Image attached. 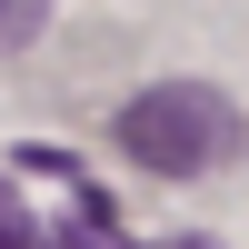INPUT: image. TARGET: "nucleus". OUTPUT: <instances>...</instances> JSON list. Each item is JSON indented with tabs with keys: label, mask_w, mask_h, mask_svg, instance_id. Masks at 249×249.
I'll return each instance as SVG.
<instances>
[{
	"label": "nucleus",
	"mask_w": 249,
	"mask_h": 249,
	"mask_svg": "<svg viewBox=\"0 0 249 249\" xmlns=\"http://www.w3.org/2000/svg\"><path fill=\"white\" fill-rule=\"evenodd\" d=\"M110 140H120V160L150 170V179H199V170H219V160H239L249 120H239V100L210 90V80H160V90H140L130 110L110 120Z\"/></svg>",
	"instance_id": "nucleus-1"
},
{
	"label": "nucleus",
	"mask_w": 249,
	"mask_h": 249,
	"mask_svg": "<svg viewBox=\"0 0 249 249\" xmlns=\"http://www.w3.org/2000/svg\"><path fill=\"white\" fill-rule=\"evenodd\" d=\"M40 30H50V0H0V60H10V50H30Z\"/></svg>",
	"instance_id": "nucleus-2"
},
{
	"label": "nucleus",
	"mask_w": 249,
	"mask_h": 249,
	"mask_svg": "<svg viewBox=\"0 0 249 249\" xmlns=\"http://www.w3.org/2000/svg\"><path fill=\"white\" fill-rule=\"evenodd\" d=\"M0 249H30V230H20V219H10V210H0Z\"/></svg>",
	"instance_id": "nucleus-3"
}]
</instances>
